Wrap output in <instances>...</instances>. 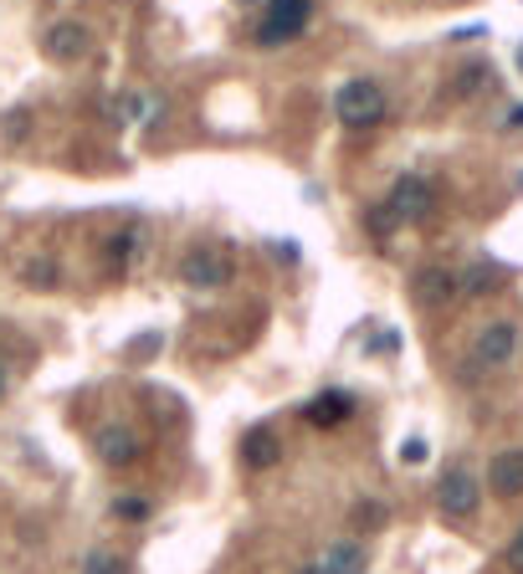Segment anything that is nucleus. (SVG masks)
<instances>
[{
  "instance_id": "f257e3e1",
  "label": "nucleus",
  "mask_w": 523,
  "mask_h": 574,
  "mask_svg": "<svg viewBox=\"0 0 523 574\" xmlns=\"http://www.w3.org/2000/svg\"><path fill=\"white\" fill-rule=\"evenodd\" d=\"M334 113L345 129H374L385 118V88L374 77H349L345 88L334 93Z\"/></svg>"
},
{
  "instance_id": "f03ea898",
  "label": "nucleus",
  "mask_w": 523,
  "mask_h": 574,
  "mask_svg": "<svg viewBox=\"0 0 523 574\" xmlns=\"http://www.w3.org/2000/svg\"><path fill=\"white\" fill-rule=\"evenodd\" d=\"M314 21V0H272L268 15H262V26H257V42L262 46H277V42H293L303 36Z\"/></svg>"
},
{
  "instance_id": "7ed1b4c3",
  "label": "nucleus",
  "mask_w": 523,
  "mask_h": 574,
  "mask_svg": "<svg viewBox=\"0 0 523 574\" xmlns=\"http://www.w3.org/2000/svg\"><path fill=\"white\" fill-rule=\"evenodd\" d=\"M179 282L185 288H226L231 282V257L216 247H190L179 257Z\"/></svg>"
},
{
  "instance_id": "20e7f679",
  "label": "nucleus",
  "mask_w": 523,
  "mask_h": 574,
  "mask_svg": "<svg viewBox=\"0 0 523 574\" xmlns=\"http://www.w3.org/2000/svg\"><path fill=\"white\" fill-rule=\"evenodd\" d=\"M513 354H519V324H513V318H493V324L478 334V344H472V359H478L482 369L513 365Z\"/></svg>"
},
{
  "instance_id": "39448f33",
  "label": "nucleus",
  "mask_w": 523,
  "mask_h": 574,
  "mask_svg": "<svg viewBox=\"0 0 523 574\" xmlns=\"http://www.w3.org/2000/svg\"><path fill=\"white\" fill-rule=\"evenodd\" d=\"M436 502H442V513L447 518H472L478 513V502H482L478 477H472L467 467H451L447 477H442V487H436Z\"/></svg>"
},
{
  "instance_id": "423d86ee",
  "label": "nucleus",
  "mask_w": 523,
  "mask_h": 574,
  "mask_svg": "<svg viewBox=\"0 0 523 574\" xmlns=\"http://www.w3.org/2000/svg\"><path fill=\"white\" fill-rule=\"evenodd\" d=\"M385 206L395 210V221H426V216H432V185L421 175H401Z\"/></svg>"
},
{
  "instance_id": "0eeeda50",
  "label": "nucleus",
  "mask_w": 523,
  "mask_h": 574,
  "mask_svg": "<svg viewBox=\"0 0 523 574\" xmlns=\"http://www.w3.org/2000/svg\"><path fill=\"white\" fill-rule=\"evenodd\" d=\"M98 457H103V467H134L139 462V436L129 426H103L98 431Z\"/></svg>"
},
{
  "instance_id": "6e6552de",
  "label": "nucleus",
  "mask_w": 523,
  "mask_h": 574,
  "mask_svg": "<svg viewBox=\"0 0 523 574\" xmlns=\"http://www.w3.org/2000/svg\"><path fill=\"white\" fill-rule=\"evenodd\" d=\"M46 57L52 62H77L88 52V26H77V21H57V26L46 31Z\"/></svg>"
},
{
  "instance_id": "1a4fd4ad",
  "label": "nucleus",
  "mask_w": 523,
  "mask_h": 574,
  "mask_svg": "<svg viewBox=\"0 0 523 574\" xmlns=\"http://www.w3.org/2000/svg\"><path fill=\"white\" fill-rule=\"evenodd\" d=\"M488 487L498 498H523V452H498L488 462Z\"/></svg>"
},
{
  "instance_id": "9d476101",
  "label": "nucleus",
  "mask_w": 523,
  "mask_h": 574,
  "mask_svg": "<svg viewBox=\"0 0 523 574\" xmlns=\"http://www.w3.org/2000/svg\"><path fill=\"white\" fill-rule=\"evenodd\" d=\"M303 415H308L314 426H339V421L355 415V396H345V390H324V396H314L308 405H303Z\"/></svg>"
},
{
  "instance_id": "9b49d317",
  "label": "nucleus",
  "mask_w": 523,
  "mask_h": 574,
  "mask_svg": "<svg viewBox=\"0 0 523 574\" xmlns=\"http://www.w3.org/2000/svg\"><path fill=\"white\" fill-rule=\"evenodd\" d=\"M457 297V278H451L447 267H426L416 278V303L421 308H442V303H451Z\"/></svg>"
},
{
  "instance_id": "f8f14e48",
  "label": "nucleus",
  "mask_w": 523,
  "mask_h": 574,
  "mask_svg": "<svg viewBox=\"0 0 523 574\" xmlns=\"http://www.w3.org/2000/svg\"><path fill=\"white\" fill-rule=\"evenodd\" d=\"M277 457H283V446H277V436H272L268 426H257V431L241 436V462H247L252 472H268Z\"/></svg>"
},
{
  "instance_id": "ddd939ff",
  "label": "nucleus",
  "mask_w": 523,
  "mask_h": 574,
  "mask_svg": "<svg viewBox=\"0 0 523 574\" xmlns=\"http://www.w3.org/2000/svg\"><path fill=\"white\" fill-rule=\"evenodd\" d=\"M318 570L324 574H364V544H359V539H339V544L324 549Z\"/></svg>"
},
{
  "instance_id": "4468645a",
  "label": "nucleus",
  "mask_w": 523,
  "mask_h": 574,
  "mask_svg": "<svg viewBox=\"0 0 523 574\" xmlns=\"http://www.w3.org/2000/svg\"><path fill=\"white\" fill-rule=\"evenodd\" d=\"M139 226H123V231H113L108 236V267L113 272H129V262H134V251H139Z\"/></svg>"
},
{
  "instance_id": "2eb2a0df",
  "label": "nucleus",
  "mask_w": 523,
  "mask_h": 574,
  "mask_svg": "<svg viewBox=\"0 0 523 574\" xmlns=\"http://www.w3.org/2000/svg\"><path fill=\"white\" fill-rule=\"evenodd\" d=\"M457 288H462V293H493L498 272H493V267H472V272H462V278H457Z\"/></svg>"
},
{
  "instance_id": "dca6fc26",
  "label": "nucleus",
  "mask_w": 523,
  "mask_h": 574,
  "mask_svg": "<svg viewBox=\"0 0 523 574\" xmlns=\"http://www.w3.org/2000/svg\"><path fill=\"white\" fill-rule=\"evenodd\" d=\"M83 574H123V564H119V554L92 549V554H83Z\"/></svg>"
},
{
  "instance_id": "f3484780",
  "label": "nucleus",
  "mask_w": 523,
  "mask_h": 574,
  "mask_svg": "<svg viewBox=\"0 0 523 574\" xmlns=\"http://www.w3.org/2000/svg\"><path fill=\"white\" fill-rule=\"evenodd\" d=\"M26 288H57V262L52 257H36L26 267Z\"/></svg>"
},
{
  "instance_id": "a211bd4d",
  "label": "nucleus",
  "mask_w": 523,
  "mask_h": 574,
  "mask_svg": "<svg viewBox=\"0 0 523 574\" xmlns=\"http://www.w3.org/2000/svg\"><path fill=\"white\" fill-rule=\"evenodd\" d=\"M113 518H123V523H144V518H150V502L144 498H113Z\"/></svg>"
},
{
  "instance_id": "6ab92c4d",
  "label": "nucleus",
  "mask_w": 523,
  "mask_h": 574,
  "mask_svg": "<svg viewBox=\"0 0 523 574\" xmlns=\"http://www.w3.org/2000/svg\"><path fill=\"white\" fill-rule=\"evenodd\" d=\"M385 502H359V508H355V523H359V529H385Z\"/></svg>"
},
{
  "instance_id": "aec40b11",
  "label": "nucleus",
  "mask_w": 523,
  "mask_h": 574,
  "mask_svg": "<svg viewBox=\"0 0 523 574\" xmlns=\"http://www.w3.org/2000/svg\"><path fill=\"white\" fill-rule=\"evenodd\" d=\"M364 226H370L374 236H390V231H395V226H401V221H395V210H390V206H374L370 216H364Z\"/></svg>"
},
{
  "instance_id": "412c9836",
  "label": "nucleus",
  "mask_w": 523,
  "mask_h": 574,
  "mask_svg": "<svg viewBox=\"0 0 523 574\" xmlns=\"http://www.w3.org/2000/svg\"><path fill=\"white\" fill-rule=\"evenodd\" d=\"M503 560H509V570H513V574H523V529L509 539V549H503Z\"/></svg>"
},
{
  "instance_id": "4be33fe9",
  "label": "nucleus",
  "mask_w": 523,
  "mask_h": 574,
  "mask_svg": "<svg viewBox=\"0 0 523 574\" xmlns=\"http://www.w3.org/2000/svg\"><path fill=\"white\" fill-rule=\"evenodd\" d=\"M401 462H426V442H421V436H411V442L401 446Z\"/></svg>"
},
{
  "instance_id": "5701e85b",
  "label": "nucleus",
  "mask_w": 523,
  "mask_h": 574,
  "mask_svg": "<svg viewBox=\"0 0 523 574\" xmlns=\"http://www.w3.org/2000/svg\"><path fill=\"white\" fill-rule=\"evenodd\" d=\"M509 123H519V129H523V108H513V113H509Z\"/></svg>"
},
{
  "instance_id": "b1692460",
  "label": "nucleus",
  "mask_w": 523,
  "mask_h": 574,
  "mask_svg": "<svg viewBox=\"0 0 523 574\" xmlns=\"http://www.w3.org/2000/svg\"><path fill=\"white\" fill-rule=\"evenodd\" d=\"M298 574H324V570H318V564H303V570Z\"/></svg>"
},
{
  "instance_id": "393cba45",
  "label": "nucleus",
  "mask_w": 523,
  "mask_h": 574,
  "mask_svg": "<svg viewBox=\"0 0 523 574\" xmlns=\"http://www.w3.org/2000/svg\"><path fill=\"white\" fill-rule=\"evenodd\" d=\"M0 396H6V369H0Z\"/></svg>"
},
{
  "instance_id": "a878e982",
  "label": "nucleus",
  "mask_w": 523,
  "mask_h": 574,
  "mask_svg": "<svg viewBox=\"0 0 523 574\" xmlns=\"http://www.w3.org/2000/svg\"><path fill=\"white\" fill-rule=\"evenodd\" d=\"M519 67H523V46H519Z\"/></svg>"
}]
</instances>
